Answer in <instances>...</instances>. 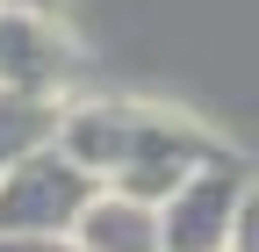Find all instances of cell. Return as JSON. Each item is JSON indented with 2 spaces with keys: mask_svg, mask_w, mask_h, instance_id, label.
I'll return each mask as SVG.
<instances>
[{
  "mask_svg": "<svg viewBox=\"0 0 259 252\" xmlns=\"http://www.w3.org/2000/svg\"><path fill=\"white\" fill-rule=\"evenodd\" d=\"M0 8H22V15H58V0H0Z\"/></svg>",
  "mask_w": 259,
  "mask_h": 252,
  "instance_id": "obj_9",
  "label": "cell"
},
{
  "mask_svg": "<svg viewBox=\"0 0 259 252\" xmlns=\"http://www.w3.org/2000/svg\"><path fill=\"white\" fill-rule=\"evenodd\" d=\"M58 151L72 166H87L101 187H122V195H137L151 209L194 166L223 159V144L194 115L158 108V101H72L58 115Z\"/></svg>",
  "mask_w": 259,
  "mask_h": 252,
  "instance_id": "obj_1",
  "label": "cell"
},
{
  "mask_svg": "<svg viewBox=\"0 0 259 252\" xmlns=\"http://www.w3.org/2000/svg\"><path fill=\"white\" fill-rule=\"evenodd\" d=\"M223 252H259V180H245L238 216H231V245H223Z\"/></svg>",
  "mask_w": 259,
  "mask_h": 252,
  "instance_id": "obj_7",
  "label": "cell"
},
{
  "mask_svg": "<svg viewBox=\"0 0 259 252\" xmlns=\"http://www.w3.org/2000/svg\"><path fill=\"white\" fill-rule=\"evenodd\" d=\"M245 166L223 151V159L194 166L166 202H158V252H223L231 245V216H238V195H245Z\"/></svg>",
  "mask_w": 259,
  "mask_h": 252,
  "instance_id": "obj_3",
  "label": "cell"
},
{
  "mask_svg": "<svg viewBox=\"0 0 259 252\" xmlns=\"http://www.w3.org/2000/svg\"><path fill=\"white\" fill-rule=\"evenodd\" d=\"M72 72H79V51H72V36H65V22H58V15L0 8V87H8V94L65 101Z\"/></svg>",
  "mask_w": 259,
  "mask_h": 252,
  "instance_id": "obj_4",
  "label": "cell"
},
{
  "mask_svg": "<svg viewBox=\"0 0 259 252\" xmlns=\"http://www.w3.org/2000/svg\"><path fill=\"white\" fill-rule=\"evenodd\" d=\"M0 252H79L72 238H44V231H15V238H0Z\"/></svg>",
  "mask_w": 259,
  "mask_h": 252,
  "instance_id": "obj_8",
  "label": "cell"
},
{
  "mask_svg": "<svg viewBox=\"0 0 259 252\" xmlns=\"http://www.w3.org/2000/svg\"><path fill=\"white\" fill-rule=\"evenodd\" d=\"M79 252H158V209L122 195V187H94V202L72 224Z\"/></svg>",
  "mask_w": 259,
  "mask_h": 252,
  "instance_id": "obj_5",
  "label": "cell"
},
{
  "mask_svg": "<svg viewBox=\"0 0 259 252\" xmlns=\"http://www.w3.org/2000/svg\"><path fill=\"white\" fill-rule=\"evenodd\" d=\"M94 180L87 166H72L58 144L44 151H29L22 166L0 173V238H15V231H44V238H72L79 224V209L94 202Z\"/></svg>",
  "mask_w": 259,
  "mask_h": 252,
  "instance_id": "obj_2",
  "label": "cell"
},
{
  "mask_svg": "<svg viewBox=\"0 0 259 252\" xmlns=\"http://www.w3.org/2000/svg\"><path fill=\"white\" fill-rule=\"evenodd\" d=\"M58 115H65V101H36V94H8L0 87V173L22 166L29 151L58 144Z\"/></svg>",
  "mask_w": 259,
  "mask_h": 252,
  "instance_id": "obj_6",
  "label": "cell"
}]
</instances>
